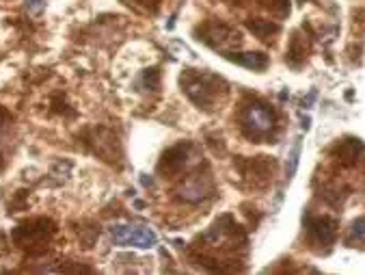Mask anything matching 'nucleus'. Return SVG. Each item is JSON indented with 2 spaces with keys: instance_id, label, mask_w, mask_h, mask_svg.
Returning <instances> with one entry per match:
<instances>
[{
  "instance_id": "obj_1",
  "label": "nucleus",
  "mask_w": 365,
  "mask_h": 275,
  "mask_svg": "<svg viewBox=\"0 0 365 275\" xmlns=\"http://www.w3.org/2000/svg\"><path fill=\"white\" fill-rule=\"evenodd\" d=\"M182 87L186 91V96L203 111H212L216 100H218V87H223V81L216 79L212 74H205V72H195V70H188L184 76H182Z\"/></svg>"
},
{
  "instance_id": "obj_2",
  "label": "nucleus",
  "mask_w": 365,
  "mask_h": 275,
  "mask_svg": "<svg viewBox=\"0 0 365 275\" xmlns=\"http://www.w3.org/2000/svg\"><path fill=\"white\" fill-rule=\"evenodd\" d=\"M240 121L249 139H264L274 128V113L266 104H249L242 111Z\"/></svg>"
},
{
  "instance_id": "obj_3",
  "label": "nucleus",
  "mask_w": 365,
  "mask_h": 275,
  "mask_svg": "<svg viewBox=\"0 0 365 275\" xmlns=\"http://www.w3.org/2000/svg\"><path fill=\"white\" fill-rule=\"evenodd\" d=\"M110 236L115 245H123V247H138V249H150L158 243V236L154 230L143 228V226H113L110 228Z\"/></svg>"
},
{
  "instance_id": "obj_4",
  "label": "nucleus",
  "mask_w": 365,
  "mask_h": 275,
  "mask_svg": "<svg viewBox=\"0 0 365 275\" xmlns=\"http://www.w3.org/2000/svg\"><path fill=\"white\" fill-rule=\"evenodd\" d=\"M212 193H214L212 180L207 176H201V174H192L180 186V197L188 204H201L207 197H212Z\"/></svg>"
},
{
  "instance_id": "obj_5",
  "label": "nucleus",
  "mask_w": 365,
  "mask_h": 275,
  "mask_svg": "<svg viewBox=\"0 0 365 275\" xmlns=\"http://www.w3.org/2000/svg\"><path fill=\"white\" fill-rule=\"evenodd\" d=\"M307 234L316 245H331L337 236V221L329 217H307Z\"/></svg>"
},
{
  "instance_id": "obj_6",
  "label": "nucleus",
  "mask_w": 365,
  "mask_h": 275,
  "mask_svg": "<svg viewBox=\"0 0 365 275\" xmlns=\"http://www.w3.org/2000/svg\"><path fill=\"white\" fill-rule=\"evenodd\" d=\"M54 232L52 224L46 221V219H39V221H33V224H26V226H20L16 232H14V239L20 243V245H26V243H37V241H43L46 236H50Z\"/></svg>"
},
{
  "instance_id": "obj_7",
  "label": "nucleus",
  "mask_w": 365,
  "mask_h": 275,
  "mask_svg": "<svg viewBox=\"0 0 365 275\" xmlns=\"http://www.w3.org/2000/svg\"><path fill=\"white\" fill-rule=\"evenodd\" d=\"M188 152H190V144H180L173 146L171 150H167L163 154V161L158 165L160 174H178L184 169V165L188 163Z\"/></svg>"
},
{
  "instance_id": "obj_8",
  "label": "nucleus",
  "mask_w": 365,
  "mask_h": 275,
  "mask_svg": "<svg viewBox=\"0 0 365 275\" xmlns=\"http://www.w3.org/2000/svg\"><path fill=\"white\" fill-rule=\"evenodd\" d=\"M225 59L236 63V65H242L247 70H255V72H262L268 67V56L264 52H242V54H236V52H225Z\"/></svg>"
},
{
  "instance_id": "obj_9",
  "label": "nucleus",
  "mask_w": 365,
  "mask_h": 275,
  "mask_svg": "<svg viewBox=\"0 0 365 275\" xmlns=\"http://www.w3.org/2000/svg\"><path fill=\"white\" fill-rule=\"evenodd\" d=\"M363 150H365L363 141H359V139H346V141H341V144L335 148V154H337L339 159L352 163V161H356V156H359Z\"/></svg>"
},
{
  "instance_id": "obj_10",
  "label": "nucleus",
  "mask_w": 365,
  "mask_h": 275,
  "mask_svg": "<svg viewBox=\"0 0 365 275\" xmlns=\"http://www.w3.org/2000/svg\"><path fill=\"white\" fill-rule=\"evenodd\" d=\"M247 26H249V31H251L253 35H257L259 39H268L270 35L279 33V24H274V22H270V20H249Z\"/></svg>"
},
{
  "instance_id": "obj_11",
  "label": "nucleus",
  "mask_w": 365,
  "mask_h": 275,
  "mask_svg": "<svg viewBox=\"0 0 365 275\" xmlns=\"http://www.w3.org/2000/svg\"><path fill=\"white\" fill-rule=\"evenodd\" d=\"M346 245H348V247L365 245V215L359 217V219L350 226L348 236H346Z\"/></svg>"
},
{
  "instance_id": "obj_12",
  "label": "nucleus",
  "mask_w": 365,
  "mask_h": 275,
  "mask_svg": "<svg viewBox=\"0 0 365 275\" xmlns=\"http://www.w3.org/2000/svg\"><path fill=\"white\" fill-rule=\"evenodd\" d=\"M299 156H301V139H297L294 148H292L289 152V165H287V178L294 176L297 167H299Z\"/></svg>"
},
{
  "instance_id": "obj_13",
  "label": "nucleus",
  "mask_w": 365,
  "mask_h": 275,
  "mask_svg": "<svg viewBox=\"0 0 365 275\" xmlns=\"http://www.w3.org/2000/svg\"><path fill=\"white\" fill-rule=\"evenodd\" d=\"M26 9H29L31 16H39V14H43L46 3H43V0H26Z\"/></svg>"
},
{
  "instance_id": "obj_14",
  "label": "nucleus",
  "mask_w": 365,
  "mask_h": 275,
  "mask_svg": "<svg viewBox=\"0 0 365 275\" xmlns=\"http://www.w3.org/2000/svg\"><path fill=\"white\" fill-rule=\"evenodd\" d=\"M9 121H11V115H9V111L0 106V134H3V130L7 128V124H9ZM0 167H3V165H0Z\"/></svg>"
},
{
  "instance_id": "obj_15",
  "label": "nucleus",
  "mask_w": 365,
  "mask_h": 275,
  "mask_svg": "<svg viewBox=\"0 0 365 275\" xmlns=\"http://www.w3.org/2000/svg\"><path fill=\"white\" fill-rule=\"evenodd\" d=\"M301 3H303V0H301Z\"/></svg>"
}]
</instances>
